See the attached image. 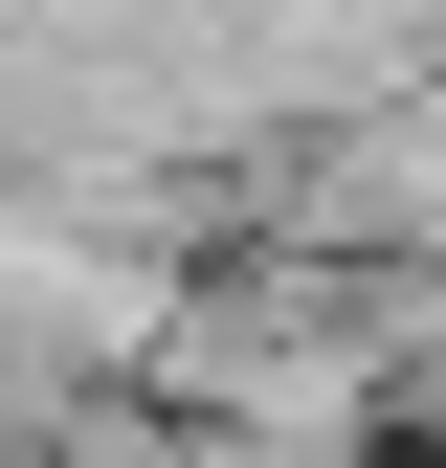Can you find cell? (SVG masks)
<instances>
[{
    "instance_id": "cell-1",
    "label": "cell",
    "mask_w": 446,
    "mask_h": 468,
    "mask_svg": "<svg viewBox=\"0 0 446 468\" xmlns=\"http://www.w3.org/2000/svg\"><path fill=\"white\" fill-rule=\"evenodd\" d=\"M156 401L201 424V468H424L402 401V290L334 246H201L179 313H156Z\"/></svg>"
}]
</instances>
